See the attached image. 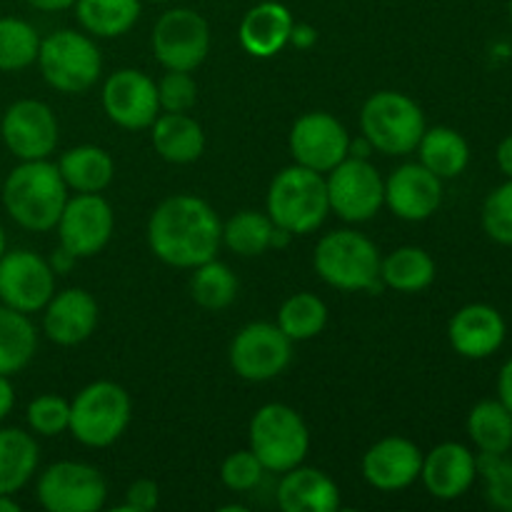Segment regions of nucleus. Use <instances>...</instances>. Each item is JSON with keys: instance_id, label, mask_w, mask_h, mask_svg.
Returning a JSON list of instances; mask_svg holds the SVG:
<instances>
[{"instance_id": "obj_29", "label": "nucleus", "mask_w": 512, "mask_h": 512, "mask_svg": "<svg viewBox=\"0 0 512 512\" xmlns=\"http://www.w3.org/2000/svg\"><path fill=\"white\" fill-rule=\"evenodd\" d=\"M380 280L398 293H420L435 280V260L423 248L405 245L380 260Z\"/></svg>"}, {"instance_id": "obj_53", "label": "nucleus", "mask_w": 512, "mask_h": 512, "mask_svg": "<svg viewBox=\"0 0 512 512\" xmlns=\"http://www.w3.org/2000/svg\"><path fill=\"white\" fill-rule=\"evenodd\" d=\"M150 3H163V0H150Z\"/></svg>"}, {"instance_id": "obj_10", "label": "nucleus", "mask_w": 512, "mask_h": 512, "mask_svg": "<svg viewBox=\"0 0 512 512\" xmlns=\"http://www.w3.org/2000/svg\"><path fill=\"white\" fill-rule=\"evenodd\" d=\"M35 493L48 512H98L108 498V485L93 465L60 460L40 475Z\"/></svg>"}, {"instance_id": "obj_30", "label": "nucleus", "mask_w": 512, "mask_h": 512, "mask_svg": "<svg viewBox=\"0 0 512 512\" xmlns=\"http://www.w3.org/2000/svg\"><path fill=\"white\" fill-rule=\"evenodd\" d=\"M38 335L28 315L0 305V375H15L33 360Z\"/></svg>"}, {"instance_id": "obj_7", "label": "nucleus", "mask_w": 512, "mask_h": 512, "mask_svg": "<svg viewBox=\"0 0 512 512\" xmlns=\"http://www.w3.org/2000/svg\"><path fill=\"white\" fill-rule=\"evenodd\" d=\"M315 273L338 290H378L380 253L355 230L328 233L315 248Z\"/></svg>"}, {"instance_id": "obj_43", "label": "nucleus", "mask_w": 512, "mask_h": 512, "mask_svg": "<svg viewBox=\"0 0 512 512\" xmlns=\"http://www.w3.org/2000/svg\"><path fill=\"white\" fill-rule=\"evenodd\" d=\"M315 40H318V33H315L313 25L293 23V30H290L288 43H293L295 48L305 50V48H310V45H315Z\"/></svg>"}, {"instance_id": "obj_41", "label": "nucleus", "mask_w": 512, "mask_h": 512, "mask_svg": "<svg viewBox=\"0 0 512 512\" xmlns=\"http://www.w3.org/2000/svg\"><path fill=\"white\" fill-rule=\"evenodd\" d=\"M198 100V85L188 70H168L158 83V103L165 113H188Z\"/></svg>"}, {"instance_id": "obj_16", "label": "nucleus", "mask_w": 512, "mask_h": 512, "mask_svg": "<svg viewBox=\"0 0 512 512\" xmlns=\"http://www.w3.org/2000/svg\"><path fill=\"white\" fill-rule=\"evenodd\" d=\"M3 143L15 158L43 160L58 145V120L53 110L33 98L10 105L0 123Z\"/></svg>"}, {"instance_id": "obj_13", "label": "nucleus", "mask_w": 512, "mask_h": 512, "mask_svg": "<svg viewBox=\"0 0 512 512\" xmlns=\"http://www.w3.org/2000/svg\"><path fill=\"white\" fill-rule=\"evenodd\" d=\"M60 248L75 260L93 258L113 238L115 215L108 200L100 193H78L68 198L58 220Z\"/></svg>"}, {"instance_id": "obj_11", "label": "nucleus", "mask_w": 512, "mask_h": 512, "mask_svg": "<svg viewBox=\"0 0 512 512\" xmlns=\"http://www.w3.org/2000/svg\"><path fill=\"white\" fill-rule=\"evenodd\" d=\"M153 53L165 70H195L210 53V25L190 8H173L153 28Z\"/></svg>"}, {"instance_id": "obj_32", "label": "nucleus", "mask_w": 512, "mask_h": 512, "mask_svg": "<svg viewBox=\"0 0 512 512\" xmlns=\"http://www.w3.org/2000/svg\"><path fill=\"white\" fill-rule=\"evenodd\" d=\"M468 435L480 453H510L512 413L500 400H480L468 415Z\"/></svg>"}, {"instance_id": "obj_52", "label": "nucleus", "mask_w": 512, "mask_h": 512, "mask_svg": "<svg viewBox=\"0 0 512 512\" xmlns=\"http://www.w3.org/2000/svg\"><path fill=\"white\" fill-rule=\"evenodd\" d=\"M510 20H512V0H510Z\"/></svg>"}, {"instance_id": "obj_49", "label": "nucleus", "mask_w": 512, "mask_h": 512, "mask_svg": "<svg viewBox=\"0 0 512 512\" xmlns=\"http://www.w3.org/2000/svg\"><path fill=\"white\" fill-rule=\"evenodd\" d=\"M20 505L15 503L13 495H0V512H18Z\"/></svg>"}, {"instance_id": "obj_6", "label": "nucleus", "mask_w": 512, "mask_h": 512, "mask_svg": "<svg viewBox=\"0 0 512 512\" xmlns=\"http://www.w3.org/2000/svg\"><path fill=\"white\" fill-rule=\"evenodd\" d=\"M250 450L268 473H288L308 455V425L290 405H263L250 420Z\"/></svg>"}, {"instance_id": "obj_42", "label": "nucleus", "mask_w": 512, "mask_h": 512, "mask_svg": "<svg viewBox=\"0 0 512 512\" xmlns=\"http://www.w3.org/2000/svg\"><path fill=\"white\" fill-rule=\"evenodd\" d=\"M158 503H160L158 483L148 478H140L128 488V493H125V505L120 510L150 512L158 508Z\"/></svg>"}, {"instance_id": "obj_2", "label": "nucleus", "mask_w": 512, "mask_h": 512, "mask_svg": "<svg viewBox=\"0 0 512 512\" xmlns=\"http://www.w3.org/2000/svg\"><path fill=\"white\" fill-rule=\"evenodd\" d=\"M68 203V185L58 165L48 160H23L3 183V205L25 230L48 233L58 225Z\"/></svg>"}, {"instance_id": "obj_21", "label": "nucleus", "mask_w": 512, "mask_h": 512, "mask_svg": "<svg viewBox=\"0 0 512 512\" xmlns=\"http://www.w3.org/2000/svg\"><path fill=\"white\" fill-rule=\"evenodd\" d=\"M478 478L475 455L460 443H440L423 458L420 480L438 500H458L473 488Z\"/></svg>"}, {"instance_id": "obj_28", "label": "nucleus", "mask_w": 512, "mask_h": 512, "mask_svg": "<svg viewBox=\"0 0 512 512\" xmlns=\"http://www.w3.org/2000/svg\"><path fill=\"white\" fill-rule=\"evenodd\" d=\"M420 150V163L430 170V173L438 175L440 180L458 178L470 163V148L468 140L453 128H425L423 138L418 143Z\"/></svg>"}, {"instance_id": "obj_50", "label": "nucleus", "mask_w": 512, "mask_h": 512, "mask_svg": "<svg viewBox=\"0 0 512 512\" xmlns=\"http://www.w3.org/2000/svg\"><path fill=\"white\" fill-rule=\"evenodd\" d=\"M220 510H223V512H245V508H243V505H225V508H220Z\"/></svg>"}, {"instance_id": "obj_44", "label": "nucleus", "mask_w": 512, "mask_h": 512, "mask_svg": "<svg viewBox=\"0 0 512 512\" xmlns=\"http://www.w3.org/2000/svg\"><path fill=\"white\" fill-rule=\"evenodd\" d=\"M498 400L512 413V358L500 368L498 375Z\"/></svg>"}, {"instance_id": "obj_9", "label": "nucleus", "mask_w": 512, "mask_h": 512, "mask_svg": "<svg viewBox=\"0 0 512 512\" xmlns=\"http://www.w3.org/2000/svg\"><path fill=\"white\" fill-rule=\"evenodd\" d=\"M328 203L338 218L365 223L385 205V180L368 158H345L325 178Z\"/></svg>"}, {"instance_id": "obj_15", "label": "nucleus", "mask_w": 512, "mask_h": 512, "mask_svg": "<svg viewBox=\"0 0 512 512\" xmlns=\"http://www.w3.org/2000/svg\"><path fill=\"white\" fill-rule=\"evenodd\" d=\"M290 155L303 168L330 173L350 155V135L345 125L330 113H305L290 130Z\"/></svg>"}, {"instance_id": "obj_25", "label": "nucleus", "mask_w": 512, "mask_h": 512, "mask_svg": "<svg viewBox=\"0 0 512 512\" xmlns=\"http://www.w3.org/2000/svg\"><path fill=\"white\" fill-rule=\"evenodd\" d=\"M153 148L175 165L195 163L205 150V133L188 113H163L153 120Z\"/></svg>"}, {"instance_id": "obj_51", "label": "nucleus", "mask_w": 512, "mask_h": 512, "mask_svg": "<svg viewBox=\"0 0 512 512\" xmlns=\"http://www.w3.org/2000/svg\"><path fill=\"white\" fill-rule=\"evenodd\" d=\"M5 253V233H3V228H0V255Z\"/></svg>"}, {"instance_id": "obj_39", "label": "nucleus", "mask_w": 512, "mask_h": 512, "mask_svg": "<svg viewBox=\"0 0 512 512\" xmlns=\"http://www.w3.org/2000/svg\"><path fill=\"white\" fill-rule=\"evenodd\" d=\"M483 228L495 243L512 245V178L495 188L485 200Z\"/></svg>"}, {"instance_id": "obj_14", "label": "nucleus", "mask_w": 512, "mask_h": 512, "mask_svg": "<svg viewBox=\"0 0 512 512\" xmlns=\"http://www.w3.org/2000/svg\"><path fill=\"white\" fill-rule=\"evenodd\" d=\"M55 295V270L33 250L0 255V303L20 313H38Z\"/></svg>"}, {"instance_id": "obj_12", "label": "nucleus", "mask_w": 512, "mask_h": 512, "mask_svg": "<svg viewBox=\"0 0 512 512\" xmlns=\"http://www.w3.org/2000/svg\"><path fill=\"white\" fill-rule=\"evenodd\" d=\"M293 360V340L273 323H250L230 343V365L250 383H265Z\"/></svg>"}, {"instance_id": "obj_5", "label": "nucleus", "mask_w": 512, "mask_h": 512, "mask_svg": "<svg viewBox=\"0 0 512 512\" xmlns=\"http://www.w3.org/2000/svg\"><path fill=\"white\" fill-rule=\"evenodd\" d=\"M133 405L123 385L98 380L70 403V433L88 448H108L128 430Z\"/></svg>"}, {"instance_id": "obj_36", "label": "nucleus", "mask_w": 512, "mask_h": 512, "mask_svg": "<svg viewBox=\"0 0 512 512\" xmlns=\"http://www.w3.org/2000/svg\"><path fill=\"white\" fill-rule=\"evenodd\" d=\"M40 35L20 18H0V70L15 73L38 60Z\"/></svg>"}, {"instance_id": "obj_45", "label": "nucleus", "mask_w": 512, "mask_h": 512, "mask_svg": "<svg viewBox=\"0 0 512 512\" xmlns=\"http://www.w3.org/2000/svg\"><path fill=\"white\" fill-rule=\"evenodd\" d=\"M15 405V390L10 385L8 375H0V420L8 418V413Z\"/></svg>"}, {"instance_id": "obj_18", "label": "nucleus", "mask_w": 512, "mask_h": 512, "mask_svg": "<svg viewBox=\"0 0 512 512\" xmlns=\"http://www.w3.org/2000/svg\"><path fill=\"white\" fill-rule=\"evenodd\" d=\"M443 203V180L423 163H405L385 180V205L398 218L420 223Z\"/></svg>"}, {"instance_id": "obj_3", "label": "nucleus", "mask_w": 512, "mask_h": 512, "mask_svg": "<svg viewBox=\"0 0 512 512\" xmlns=\"http://www.w3.org/2000/svg\"><path fill=\"white\" fill-rule=\"evenodd\" d=\"M328 185L323 173L290 165L280 170L268 190V215L278 228L293 235L313 233L328 218Z\"/></svg>"}, {"instance_id": "obj_22", "label": "nucleus", "mask_w": 512, "mask_h": 512, "mask_svg": "<svg viewBox=\"0 0 512 512\" xmlns=\"http://www.w3.org/2000/svg\"><path fill=\"white\" fill-rule=\"evenodd\" d=\"M43 310L45 335L58 345L85 343L98 328V303L83 288H70L53 295Z\"/></svg>"}, {"instance_id": "obj_40", "label": "nucleus", "mask_w": 512, "mask_h": 512, "mask_svg": "<svg viewBox=\"0 0 512 512\" xmlns=\"http://www.w3.org/2000/svg\"><path fill=\"white\" fill-rule=\"evenodd\" d=\"M263 475L265 468L263 463L255 458L253 450L230 453L228 458H225L223 468H220V480H223L225 488H230L233 493H248V490L258 488Z\"/></svg>"}, {"instance_id": "obj_8", "label": "nucleus", "mask_w": 512, "mask_h": 512, "mask_svg": "<svg viewBox=\"0 0 512 512\" xmlns=\"http://www.w3.org/2000/svg\"><path fill=\"white\" fill-rule=\"evenodd\" d=\"M35 63L40 65V73L50 88L70 95L93 88L103 70L98 45L75 30H55L40 40Z\"/></svg>"}, {"instance_id": "obj_1", "label": "nucleus", "mask_w": 512, "mask_h": 512, "mask_svg": "<svg viewBox=\"0 0 512 512\" xmlns=\"http://www.w3.org/2000/svg\"><path fill=\"white\" fill-rule=\"evenodd\" d=\"M223 243L218 213L195 195H173L148 220V245L173 268H198L215 258Z\"/></svg>"}, {"instance_id": "obj_26", "label": "nucleus", "mask_w": 512, "mask_h": 512, "mask_svg": "<svg viewBox=\"0 0 512 512\" xmlns=\"http://www.w3.org/2000/svg\"><path fill=\"white\" fill-rule=\"evenodd\" d=\"M58 170L75 193H103L113 183L115 163L98 145H78L60 155Z\"/></svg>"}, {"instance_id": "obj_38", "label": "nucleus", "mask_w": 512, "mask_h": 512, "mask_svg": "<svg viewBox=\"0 0 512 512\" xmlns=\"http://www.w3.org/2000/svg\"><path fill=\"white\" fill-rule=\"evenodd\" d=\"M28 425L43 438H55L70 428V403L60 395H38L28 405Z\"/></svg>"}, {"instance_id": "obj_47", "label": "nucleus", "mask_w": 512, "mask_h": 512, "mask_svg": "<svg viewBox=\"0 0 512 512\" xmlns=\"http://www.w3.org/2000/svg\"><path fill=\"white\" fill-rule=\"evenodd\" d=\"M30 8L45 10V13H55V10H68L73 8L75 0H25Z\"/></svg>"}, {"instance_id": "obj_24", "label": "nucleus", "mask_w": 512, "mask_h": 512, "mask_svg": "<svg viewBox=\"0 0 512 512\" xmlns=\"http://www.w3.org/2000/svg\"><path fill=\"white\" fill-rule=\"evenodd\" d=\"M275 498L283 512H335L340 508L338 485L323 470L300 465L283 473Z\"/></svg>"}, {"instance_id": "obj_48", "label": "nucleus", "mask_w": 512, "mask_h": 512, "mask_svg": "<svg viewBox=\"0 0 512 512\" xmlns=\"http://www.w3.org/2000/svg\"><path fill=\"white\" fill-rule=\"evenodd\" d=\"M73 260H75V258L68 253V250L60 248L58 253L53 255V260H50V268H53L55 273H65V270L70 268V263H73Z\"/></svg>"}, {"instance_id": "obj_23", "label": "nucleus", "mask_w": 512, "mask_h": 512, "mask_svg": "<svg viewBox=\"0 0 512 512\" xmlns=\"http://www.w3.org/2000/svg\"><path fill=\"white\" fill-rule=\"evenodd\" d=\"M293 23V15L283 3L265 0V3L253 5L240 20V45L245 53L255 58H270L288 45Z\"/></svg>"}, {"instance_id": "obj_34", "label": "nucleus", "mask_w": 512, "mask_h": 512, "mask_svg": "<svg viewBox=\"0 0 512 512\" xmlns=\"http://www.w3.org/2000/svg\"><path fill=\"white\" fill-rule=\"evenodd\" d=\"M273 230L275 223L270 220L268 213L243 210V213L233 215L223 225V243L233 253L243 255V258H255V255H263L270 248V243H273Z\"/></svg>"}, {"instance_id": "obj_19", "label": "nucleus", "mask_w": 512, "mask_h": 512, "mask_svg": "<svg viewBox=\"0 0 512 512\" xmlns=\"http://www.w3.org/2000/svg\"><path fill=\"white\" fill-rule=\"evenodd\" d=\"M423 453L418 445L400 435L378 440L363 455V478L383 493H398L420 478Z\"/></svg>"}, {"instance_id": "obj_4", "label": "nucleus", "mask_w": 512, "mask_h": 512, "mask_svg": "<svg viewBox=\"0 0 512 512\" xmlns=\"http://www.w3.org/2000/svg\"><path fill=\"white\" fill-rule=\"evenodd\" d=\"M360 128L373 150L385 155H408L425 133V115L413 98L398 90H380L365 100Z\"/></svg>"}, {"instance_id": "obj_37", "label": "nucleus", "mask_w": 512, "mask_h": 512, "mask_svg": "<svg viewBox=\"0 0 512 512\" xmlns=\"http://www.w3.org/2000/svg\"><path fill=\"white\" fill-rule=\"evenodd\" d=\"M478 475L485 480V498L493 508L512 512V458L508 453H480Z\"/></svg>"}, {"instance_id": "obj_27", "label": "nucleus", "mask_w": 512, "mask_h": 512, "mask_svg": "<svg viewBox=\"0 0 512 512\" xmlns=\"http://www.w3.org/2000/svg\"><path fill=\"white\" fill-rule=\"evenodd\" d=\"M40 450L30 433L20 428L0 430V495H15L38 468Z\"/></svg>"}, {"instance_id": "obj_46", "label": "nucleus", "mask_w": 512, "mask_h": 512, "mask_svg": "<svg viewBox=\"0 0 512 512\" xmlns=\"http://www.w3.org/2000/svg\"><path fill=\"white\" fill-rule=\"evenodd\" d=\"M495 158H498L500 170H503V173L508 175V178H512V135H508V138L500 140L498 153H495Z\"/></svg>"}, {"instance_id": "obj_17", "label": "nucleus", "mask_w": 512, "mask_h": 512, "mask_svg": "<svg viewBox=\"0 0 512 512\" xmlns=\"http://www.w3.org/2000/svg\"><path fill=\"white\" fill-rule=\"evenodd\" d=\"M103 108L120 128H150L160 113L158 85L135 68L115 70L103 85Z\"/></svg>"}, {"instance_id": "obj_35", "label": "nucleus", "mask_w": 512, "mask_h": 512, "mask_svg": "<svg viewBox=\"0 0 512 512\" xmlns=\"http://www.w3.org/2000/svg\"><path fill=\"white\" fill-rule=\"evenodd\" d=\"M193 270L195 275L190 280V295L200 308L223 310L233 303L235 295H238V278L228 265L213 258Z\"/></svg>"}, {"instance_id": "obj_31", "label": "nucleus", "mask_w": 512, "mask_h": 512, "mask_svg": "<svg viewBox=\"0 0 512 512\" xmlns=\"http://www.w3.org/2000/svg\"><path fill=\"white\" fill-rule=\"evenodd\" d=\"M78 23L98 38L125 35L140 18V0H75Z\"/></svg>"}, {"instance_id": "obj_33", "label": "nucleus", "mask_w": 512, "mask_h": 512, "mask_svg": "<svg viewBox=\"0 0 512 512\" xmlns=\"http://www.w3.org/2000/svg\"><path fill=\"white\" fill-rule=\"evenodd\" d=\"M328 325V308L323 300L313 293H295L280 305L278 328L288 335L293 343L315 338Z\"/></svg>"}, {"instance_id": "obj_20", "label": "nucleus", "mask_w": 512, "mask_h": 512, "mask_svg": "<svg viewBox=\"0 0 512 512\" xmlns=\"http://www.w3.org/2000/svg\"><path fill=\"white\" fill-rule=\"evenodd\" d=\"M505 320L493 305L473 303L460 308L448 325L450 345L468 360H483L498 353L505 343Z\"/></svg>"}]
</instances>
